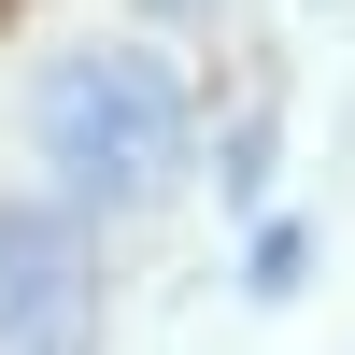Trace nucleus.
<instances>
[{
  "mask_svg": "<svg viewBox=\"0 0 355 355\" xmlns=\"http://www.w3.org/2000/svg\"><path fill=\"white\" fill-rule=\"evenodd\" d=\"M100 341V256L57 199H0V355H85Z\"/></svg>",
  "mask_w": 355,
  "mask_h": 355,
  "instance_id": "f03ea898",
  "label": "nucleus"
},
{
  "mask_svg": "<svg viewBox=\"0 0 355 355\" xmlns=\"http://www.w3.org/2000/svg\"><path fill=\"white\" fill-rule=\"evenodd\" d=\"M43 157L71 199L142 214V199L185 185V85L157 57H57L43 71Z\"/></svg>",
  "mask_w": 355,
  "mask_h": 355,
  "instance_id": "f257e3e1",
  "label": "nucleus"
}]
</instances>
